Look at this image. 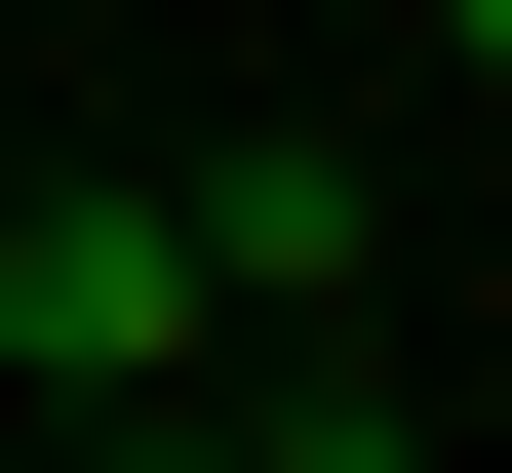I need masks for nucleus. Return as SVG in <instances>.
I'll return each mask as SVG.
<instances>
[{
	"mask_svg": "<svg viewBox=\"0 0 512 473\" xmlns=\"http://www.w3.org/2000/svg\"><path fill=\"white\" fill-rule=\"evenodd\" d=\"M197 473H434V434H394L355 355H316V395H237V434H197Z\"/></svg>",
	"mask_w": 512,
	"mask_h": 473,
	"instance_id": "2",
	"label": "nucleus"
},
{
	"mask_svg": "<svg viewBox=\"0 0 512 473\" xmlns=\"http://www.w3.org/2000/svg\"><path fill=\"white\" fill-rule=\"evenodd\" d=\"M394 40H434V79H473V40H512V0H394Z\"/></svg>",
	"mask_w": 512,
	"mask_h": 473,
	"instance_id": "3",
	"label": "nucleus"
},
{
	"mask_svg": "<svg viewBox=\"0 0 512 473\" xmlns=\"http://www.w3.org/2000/svg\"><path fill=\"white\" fill-rule=\"evenodd\" d=\"M197 316H237L197 198H40V237H0V355H40V395H197Z\"/></svg>",
	"mask_w": 512,
	"mask_h": 473,
	"instance_id": "1",
	"label": "nucleus"
}]
</instances>
